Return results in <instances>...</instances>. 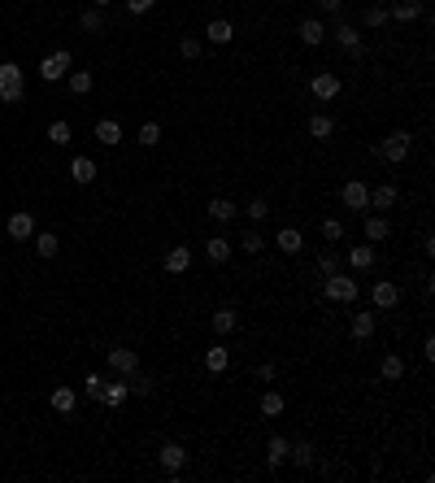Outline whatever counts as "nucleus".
<instances>
[{
	"instance_id": "3c124183",
	"label": "nucleus",
	"mask_w": 435,
	"mask_h": 483,
	"mask_svg": "<svg viewBox=\"0 0 435 483\" xmlns=\"http://www.w3.org/2000/svg\"><path fill=\"white\" fill-rule=\"evenodd\" d=\"M92 5H96V9H105V5H109V0H92Z\"/></svg>"
},
{
	"instance_id": "4468645a",
	"label": "nucleus",
	"mask_w": 435,
	"mask_h": 483,
	"mask_svg": "<svg viewBox=\"0 0 435 483\" xmlns=\"http://www.w3.org/2000/svg\"><path fill=\"white\" fill-rule=\"evenodd\" d=\"M205 214L214 218V222H235V214H239V209H235V201H227V196H214V201L205 205Z\"/></svg>"
},
{
	"instance_id": "473e14b6",
	"label": "nucleus",
	"mask_w": 435,
	"mask_h": 483,
	"mask_svg": "<svg viewBox=\"0 0 435 483\" xmlns=\"http://www.w3.org/2000/svg\"><path fill=\"white\" fill-rule=\"evenodd\" d=\"M379 375H383V379H388V383H396V379H405V362H400V357H396V353H392V357H383V366H379Z\"/></svg>"
},
{
	"instance_id": "6ab92c4d",
	"label": "nucleus",
	"mask_w": 435,
	"mask_h": 483,
	"mask_svg": "<svg viewBox=\"0 0 435 483\" xmlns=\"http://www.w3.org/2000/svg\"><path fill=\"white\" fill-rule=\"evenodd\" d=\"M96 139L105 144V149H118L122 144V126L114 122V118H105V122H96Z\"/></svg>"
},
{
	"instance_id": "20e7f679",
	"label": "nucleus",
	"mask_w": 435,
	"mask_h": 483,
	"mask_svg": "<svg viewBox=\"0 0 435 483\" xmlns=\"http://www.w3.org/2000/svg\"><path fill=\"white\" fill-rule=\"evenodd\" d=\"M370 300H375V310H396L400 305V287L392 279H375V287H370Z\"/></svg>"
},
{
	"instance_id": "de8ad7c7",
	"label": "nucleus",
	"mask_w": 435,
	"mask_h": 483,
	"mask_svg": "<svg viewBox=\"0 0 435 483\" xmlns=\"http://www.w3.org/2000/svg\"><path fill=\"white\" fill-rule=\"evenodd\" d=\"M157 5V0H126V9H131V13H148Z\"/></svg>"
},
{
	"instance_id": "1a4fd4ad",
	"label": "nucleus",
	"mask_w": 435,
	"mask_h": 483,
	"mask_svg": "<svg viewBox=\"0 0 435 483\" xmlns=\"http://www.w3.org/2000/svg\"><path fill=\"white\" fill-rule=\"evenodd\" d=\"M309 92L318 96V101H335V96H340V74H331V70H322V74H314V83H309Z\"/></svg>"
},
{
	"instance_id": "a878e982",
	"label": "nucleus",
	"mask_w": 435,
	"mask_h": 483,
	"mask_svg": "<svg viewBox=\"0 0 435 483\" xmlns=\"http://www.w3.org/2000/svg\"><path fill=\"white\" fill-rule=\"evenodd\" d=\"M227 362H231V353L222 348V344H209V348H205V370L222 375V370H227Z\"/></svg>"
},
{
	"instance_id": "ea45409f",
	"label": "nucleus",
	"mask_w": 435,
	"mask_h": 483,
	"mask_svg": "<svg viewBox=\"0 0 435 483\" xmlns=\"http://www.w3.org/2000/svg\"><path fill=\"white\" fill-rule=\"evenodd\" d=\"M262 414H266V418H279V414H283V396H279V392H266V396H262Z\"/></svg>"
},
{
	"instance_id": "2eb2a0df",
	"label": "nucleus",
	"mask_w": 435,
	"mask_h": 483,
	"mask_svg": "<svg viewBox=\"0 0 435 483\" xmlns=\"http://www.w3.org/2000/svg\"><path fill=\"white\" fill-rule=\"evenodd\" d=\"M287 448H292V440H287V436H270V444H266V461H270V471H279V466L287 461Z\"/></svg>"
},
{
	"instance_id": "f257e3e1",
	"label": "nucleus",
	"mask_w": 435,
	"mask_h": 483,
	"mask_svg": "<svg viewBox=\"0 0 435 483\" xmlns=\"http://www.w3.org/2000/svg\"><path fill=\"white\" fill-rule=\"evenodd\" d=\"M409 149H413L409 131H392L388 139H379V144H375V157H379V161H388V166H400V161H409Z\"/></svg>"
},
{
	"instance_id": "a18cd8bd",
	"label": "nucleus",
	"mask_w": 435,
	"mask_h": 483,
	"mask_svg": "<svg viewBox=\"0 0 435 483\" xmlns=\"http://www.w3.org/2000/svg\"><path fill=\"white\" fill-rule=\"evenodd\" d=\"M179 53H183L187 61H196V57H201V40H196V35H187V40H179Z\"/></svg>"
},
{
	"instance_id": "8fccbe9b",
	"label": "nucleus",
	"mask_w": 435,
	"mask_h": 483,
	"mask_svg": "<svg viewBox=\"0 0 435 483\" xmlns=\"http://www.w3.org/2000/svg\"><path fill=\"white\" fill-rule=\"evenodd\" d=\"M423 357H427V362H435V340H431V335L423 340Z\"/></svg>"
},
{
	"instance_id": "c9c22d12",
	"label": "nucleus",
	"mask_w": 435,
	"mask_h": 483,
	"mask_svg": "<svg viewBox=\"0 0 435 483\" xmlns=\"http://www.w3.org/2000/svg\"><path fill=\"white\" fill-rule=\"evenodd\" d=\"M135 139L144 144V149H157V144H161V126H157V122H144Z\"/></svg>"
},
{
	"instance_id": "f3484780",
	"label": "nucleus",
	"mask_w": 435,
	"mask_h": 483,
	"mask_svg": "<svg viewBox=\"0 0 435 483\" xmlns=\"http://www.w3.org/2000/svg\"><path fill=\"white\" fill-rule=\"evenodd\" d=\"M322 40H327V26H322L318 18H305V22H300V44H305V48H318Z\"/></svg>"
},
{
	"instance_id": "2f4dec72",
	"label": "nucleus",
	"mask_w": 435,
	"mask_h": 483,
	"mask_svg": "<svg viewBox=\"0 0 435 483\" xmlns=\"http://www.w3.org/2000/svg\"><path fill=\"white\" fill-rule=\"evenodd\" d=\"M335 35H340V44L348 48V53H361V31H357V26L340 22V31H335Z\"/></svg>"
},
{
	"instance_id": "ddd939ff",
	"label": "nucleus",
	"mask_w": 435,
	"mask_h": 483,
	"mask_svg": "<svg viewBox=\"0 0 435 483\" xmlns=\"http://www.w3.org/2000/svg\"><path fill=\"white\" fill-rule=\"evenodd\" d=\"M70 179H74L78 187L96 183V161H92V157H74V161H70Z\"/></svg>"
},
{
	"instance_id": "0eeeda50",
	"label": "nucleus",
	"mask_w": 435,
	"mask_h": 483,
	"mask_svg": "<svg viewBox=\"0 0 435 483\" xmlns=\"http://www.w3.org/2000/svg\"><path fill=\"white\" fill-rule=\"evenodd\" d=\"M70 61H74V57L66 53V48H61V53H53V57H44V61H40V78H44V83H57V78L70 70Z\"/></svg>"
},
{
	"instance_id": "4c0bfd02",
	"label": "nucleus",
	"mask_w": 435,
	"mask_h": 483,
	"mask_svg": "<svg viewBox=\"0 0 435 483\" xmlns=\"http://www.w3.org/2000/svg\"><path fill=\"white\" fill-rule=\"evenodd\" d=\"M78 26H83V31H101V26H105V13L92 5V9H83V18H78Z\"/></svg>"
},
{
	"instance_id": "79ce46f5",
	"label": "nucleus",
	"mask_w": 435,
	"mask_h": 483,
	"mask_svg": "<svg viewBox=\"0 0 435 483\" xmlns=\"http://www.w3.org/2000/svg\"><path fill=\"white\" fill-rule=\"evenodd\" d=\"M105 383H109L105 375H87V379H83V392H87L92 400H101V392H105Z\"/></svg>"
},
{
	"instance_id": "f704fd0d",
	"label": "nucleus",
	"mask_w": 435,
	"mask_h": 483,
	"mask_svg": "<svg viewBox=\"0 0 435 483\" xmlns=\"http://www.w3.org/2000/svg\"><path fill=\"white\" fill-rule=\"evenodd\" d=\"M48 139H53L57 144V149H66V144H70V122H48Z\"/></svg>"
},
{
	"instance_id": "7c9ffc66",
	"label": "nucleus",
	"mask_w": 435,
	"mask_h": 483,
	"mask_svg": "<svg viewBox=\"0 0 435 483\" xmlns=\"http://www.w3.org/2000/svg\"><path fill=\"white\" fill-rule=\"evenodd\" d=\"M348 266H352V270H370V266H375V248H370V244H357V248L348 253Z\"/></svg>"
},
{
	"instance_id": "72a5a7b5",
	"label": "nucleus",
	"mask_w": 435,
	"mask_h": 483,
	"mask_svg": "<svg viewBox=\"0 0 435 483\" xmlns=\"http://www.w3.org/2000/svg\"><path fill=\"white\" fill-rule=\"evenodd\" d=\"M92 83H96L92 70H74V74H70V92H74V96H87V92H92Z\"/></svg>"
},
{
	"instance_id": "5701e85b",
	"label": "nucleus",
	"mask_w": 435,
	"mask_h": 483,
	"mask_svg": "<svg viewBox=\"0 0 435 483\" xmlns=\"http://www.w3.org/2000/svg\"><path fill=\"white\" fill-rule=\"evenodd\" d=\"M375 310H366V314H352V340H370L375 335Z\"/></svg>"
},
{
	"instance_id": "4be33fe9",
	"label": "nucleus",
	"mask_w": 435,
	"mask_h": 483,
	"mask_svg": "<svg viewBox=\"0 0 435 483\" xmlns=\"http://www.w3.org/2000/svg\"><path fill=\"white\" fill-rule=\"evenodd\" d=\"M74 388H66V383H61V388H53V396H48V405H53L57 414H74Z\"/></svg>"
},
{
	"instance_id": "c756f323",
	"label": "nucleus",
	"mask_w": 435,
	"mask_h": 483,
	"mask_svg": "<svg viewBox=\"0 0 435 483\" xmlns=\"http://www.w3.org/2000/svg\"><path fill=\"white\" fill-rule=\"evenodd\" d=\"M309 135H314V139H331V135H335V118L314 114V118H309Z\"/></svg>"
},
{
	"instance_id": "9b49d317",
	"label": "nucleus",
	"mask_w": 435,
	"mask_h": 483,
	"mask_svg": "<svg viewBox=\"0 0 435 483\" xmlns=\"http://www.w3.org/2000/svg\"><path fill=\"white\" fill-rule=\"evenodd\" d=\"M187 266H191V248L187 244H174L166 253V275H187Z\"/></svg>"
},
{
	"instance_id": "9d476101",
	"label": "nucleus",
	"mask_w": 435,
	"mask_h": 483,
	"mask_svg": "<svg viewBox=\"0 0 435 483\" xmlns=\"http://www.w3.org/2000/svg\"><path fill=\"white\" fill-rule=\"evenodd\" d=\"M105 357H109V370H118V375H135V370H139L135 348H109Z\"/></svg>"
},
{
	"instance_id": "a211bd4d",
	"label": "nucleus",
	"mask_w": 435,
	"mask_h": 483,
	"mask_svg": "<svg viewBox=\"0 0 435 483\" xmlns=\"http://www.w3.org/2000/svg\"><path fill=\"white\" fill-rule=\"evenodd\" d=\"M209 322H214L218 335H231V331L239 327V314L231 310V305H222V310H214V318H209Z\"/></svg>"
},
{
	"instance_id": "a19ab883",
	"label": "nucleus",
	"mask_w": 435,
	"mask_h": 483,
	"mask_svg": "<svg viewBox=\"0 0 435 483\" xmlns=\"http://www.w3.org/2000/svg\"><path fill=\"white\" fill-rule=\"evenodd\" d=\"M239 248H244V253L253 257V253H262V248H266V239L257 235V231H244V235H239Z\"/></svg>"
},
{
	"instance_id": "37998d69",
	"label": "nucleus",
	"mask_w": 435,
	"mask_h": 483,
	"mask_svg": "<svg viewBox=\"0 0 435 483\" xmlns=\"http://www.w3.org/2000/svg\"><path fill=\"white\" fill-rule=\"evenodd\" d=\"M383 22H388V5H370V9H366V26L379 31Z\"/></svg>"
},
{
	"instance_id": "58836bf2",
	"label": "nucleus",
	"mask_w": 435,
	"mask_h": 483,
	"mask_svg": "<svg viewBox=\"0 0 435 483\" xmlns=\"http://www.w3.org/2000/svg\"><path fill=\"white\" fill-rule=\"evenodd\" d=\"M244 214H248V222H266V218H270V205L257 196V201H248V205H244Z\"/></svg>"
},
{
	"instance_id": "c85d7f7f",
	"label": "nucleus",
	"mask_w": 435,
	"mask_h": 483,
	"mask_svg": "<svg viewBox=\"0 0 435 483\" xmlns=\"http://www.w3.org/2000/svg\"><path fill=\"white\" fill-rule=\"evenodd\" d=\"M126 396H131V388H126V383H105V392H101V400H105L109 409L126 405Z\"/></svg>"
},
{
	"instance_id": "c03bdc74",
	"label": "nucleus",
	"mask_w": 435,
	"mask_h": 483,
	"mask_svg": "<svg viewBox=\"0 0 435 483\" xmlns=\"http://www.w3.org/2000/svg\"><path fill=\"white\" fill-rule=\"evenodd\" d=\"M322 235H327L331 244H340V239H344V227H340V218H327V222H322Z\"/></svg>"
},
{
	"instance_id": "cd10ccee",
	"label": "nucleus",
	"mask_w": 435,
	"mask_h": 483,
	"mask_svg": "<svg viewBox=\"0 0 435 483\" xmlns=\"http://www.w3.org/2000/svg\"><path fill=\"white\" fill-rule=\"evenodd\" d=\"M392 205H396V187L392 183L370 187V209H392Z\"/></svg>"
},
{
	"instance_id": "b1692460",
	"label": "nucleus",
	"mask_w": 435,
	"mask_h": 483,
	"mask_svg": "<svg viewBox=\"0 0 435 483\" xmlns=\"http://www.w3.org/2000/svg\"><path fill=\"white\" fill-rule=\"evenodd\" d=\"M418 13H423V0H396V5L388 9V18H396V22H413Z\"/></svg>"
},
{
	"instance_id": "393cba45",
	"label": "nucleus",
	"mask_w": 435,
	"mask_h": 483,
	"mask_svg": "<svg viewBox=\"0 0 435 483\" xmlns=\"http://www.w3.org/2000/svg\"><path fill=\"white\" fill-rule=\"evenodd\" d=\"M31 244H35L40 257H57V253H61V239H57L53 231H35V235H31Z\"/></svg>"
},
{
	"instance_id": "423d86ee",
	"label": "nucleus",
	"mask_w": 435,
	"mask_h": 483,
	"mask_svg": "<svg viewBox=\"0 0 435 483\" xmlns=\"http://www.w3.org/2000/svg\"><path fill=\"white\" fill-rule=\"evenodd\" d=\"M157 461H161V471H166V475H179V471H183V461H187V448L170 440V444H161V448H157Z\"/></svg>"
},
{
	"instance_id": "e433bc0d",
	"label": "nucleus",
	"mask_w": 435,
	"mask_h": 483,
	"mask_svg": "<svg viewBox=\"0 0 435 483\" xmlns=\"http://www.w3.org/2000/svg\"><path fill=\"white\" fill-rule=\"evenodd\" d=\"M126 388H131L135 396H148V392H153V379H148V375H139V370H135V375H126Z\"/></svg>"
},
{
	"instance_id": "dca6fc26",
	"label": "nucleus",
	"mask_w": 435,
	"mask_h": 483,
	"mask_svg": "<svg viewBox=\"0 0 435 483\" xmlns=\"http://www.w3.org/2000/svg\"><path fill=\"white\" fill-rule=\"evenodd\" d=\"M205 40H209V44H231V40H235V26H231L227 18H214V22L205 26Z\"/></svg>"
},
{
	"instance_id": "f03ea898",
	"label": "nucleus",
	"mask_w": 435,
	"mask_h": 483,
	"mask_svg": "<svg viewBox=\"0 0 435 483\" xmlns=\"http://www.w3.org/2000/svg\"><path fill=\"white\" fill-rule=\"evenodd\" d=\"M357 279H348V275H340V270H335V275H327V283H322V296L327 300H335V305H352L357 300Z\"/></svg>"
},
{
	"instance_id": "7ed1b4c3",
	"label": "nucleus",
	"mask_w": 435,
	"mask_h": 483,
	"mask_svg": "<svg viewBox=\"0 0 435 483\" xmlns=\"http://www.w3.org/2000/svg\"><path fill=\"white\" fill-rule=\"evenodd\" d=\"M0 101L5 105L22 101V66L18 61H0Z\"/></svg>"
},
{
	"instance_id": "412c9836",
	"label": "nucleus",
	"mask_w": 435,
	"mask_h": 483,
	"mask_svg": "<svg viewBox=\"0 0 435 483\" xmlns=\"http://www.w3.org/2000/svg\"><path fill=\"white\" fill-rule=\"evenodd\" d=\"M275 244H279V253L292 257V253H300V248H305V235H300L296 227H283V231L275 235Z\"/></svg>"
},
{
	"instance_id": "6e6552de",
	"label": "nucleus",
	"mask_w": 435,
	"mask_h": 483,
	"mask_svg": "<svg viewBox=\"0 0 435 483\" xmlns=\"http://www.w3.org/2000/svg\"><path fill=\"white\" fill-rule=\"evenodd\" d=\"M340 201H344V209H370V187L361 179H348L340 187Z\"/></svg>"
},
{
	"instance_id": "49530a36",
	"label": "nucleus",
	"mask_w": 435,
	"mask_h": 483,
	"mask_svg": "<svg viewBox=\"0 0 435 483\" xmlns=\"http://www.w3.org/2000/svg\"><path fill=\"white\" fill-rule=\"evenodd\" d=\"M335 270H340V262H335V253H322V257H318V275L327 279V275H335Z\"/></svg>"
},
{
	"instance_id": "39448f33",
	"label": "nucleus",
	"mask_w": 435,
	"mask_h": 483,
	"mask_svg": "<svg viewBox=\"0 0 435 483\" xmlns=\"http://www.w3.org/2000/svg\"><path fill=\"white\" fill-rule=\"evenodd\" d=\"M5 231H9V239H18V244H26V239L35 235V218H31V209H18V214H9Z\"/></svg>"
},
{
	"instance_id": "bb28decb",
	"label": "nucleus",
	"mask_w": 435,
	"mask_h": 483,
	"mask_svg": "<svg viewBox=\"0 0 435 483\" xmlns=\"http://www.w3.org/2000/svg\"><path fill=\"white\" fill-rule=\"evenodd\" d=\"M287 461H292L296 466V471H309V466H314V444H292V448H287Z\"/></svg>"
},
{
	"instance_id": "f8f14e48",
	"label": "nucleus",
	"mask_w": 435,
	"mask_h": 483,
	"mask_svg": "<svg viewBox=\"0 0 435 483\" xmlns=\"http://www.w3.org/2000/svg\"><path fill=\"white\" fill-rule=\"evenodd\" d=\"M205 257H209L214 266L231 262V239H227V235H209V239H205Z\"/></svg>"
},
{
	"instance_id": "aec40b11",
	"label": "nucleus",
	"mask_w": 435,
	"mask_h": 483,
	"mask_svg": "<svg viewBox=\"0 0 435 483\" xmlns=\"http://www.w3.org/2000/svg\"><path fill=\"white\" fill-rule=\"evenodd\" d=\"M361 231H366V239H370V244H383V239H388V235H392V227H388V218H379V214H370Z\"/></svg>"
},
{
	"instance_id": "09e8293b",
	"label": "nucleus",
	"mask_w": 435,
	"mask_h": 483,
	"mask_svg": "<svg viewBox=\"0 0 435 483\" xmlns=\"http://www.w3.org/2000/svg\"><path fill=\"white\" fill-rule=\"evenodd\" d=\"M318 9H322V13H340L344 0H318Z\"/></svg>"
}]
</instances>
